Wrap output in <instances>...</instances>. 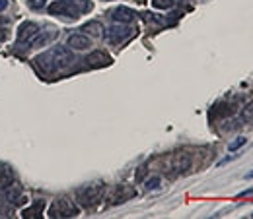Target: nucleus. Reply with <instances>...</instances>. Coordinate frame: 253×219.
I'll list each match as a JSON object with an SVG mask.
<instances>
[{
  "mask_svg": "<svg viewBox=\"0 0 253 219\" xmlns=\"http://www.w3.org/2000/svg\"><path fill=\"white\" fill-rule=\"evenodd\" d=\"M72 61H74V55L70 53V47H64V45H55L53 49H49L47 53H43L35 59L37 66L47 74L63 70L66 66H70Z\"/></svg>",
  "mask_w": 253,
  "mask_h": 219,
  "instance_id": "obj_1",
  "label": "nucleus"
},
{
  "mask_svg": "<svg viewBox=\"0 0 253 219\" xmlns=\"http://www.w3.org/2000/svg\"><path fill=\"white\" fill-rule=\"evenodd\" d=\"M103 196V185L94 183V185H86V187L76 190V200L84 206V208H92L95 202H99Z\"/></svg>",
  "mask_w": 253,
  "mask_h": 219,
  "instance_id": "obj_2",
  "label": "nucleus"
},
{
  "mask_svg": "<svg viewBox=\"0 0 253 219\" xmlns=\"http://www.w3.org/2000/svg\"><path fill=\"white\" fill-rule=\"evenodd\" d=\"M80 214V208L70 198H57L49 210V218H76Z\"/></svg>",
  "mask_w": 253,
  "mask_h": 219,
  "instance_id": "obj_3",
  "label": "nucleus"
},
{
  "mask_svg": "<svg viewBox=\"0 0 253 219\" xmlns=\"http://www.w3.org/2000/svg\"><path fill=\"white\" fill-rule=\"evenodd\" d=\"M0 202L6 204V206H8V204H12V206H22V204H26V194L22 192L20 185L14 181V183H10V185L0 188Z\"/></svg>",
  "mask_w": 253,
  "mask_h": 219,
  "instance_id": "obj_4",
  "label": "nucleus"
},
{
  "mask_svg": "<svg viewBox=\"0 0 253 219\" xmlns=\"http://www.w3.org/2000/svg\"><path fill=\"white\" fill-rule=\"evenodd\" d=\"M47 12L51 16H64V18H78L80 16V12L68 0H55L53 4L47 6Z\"/></svg>",
  "mask_w": 253,
  "mask_h": 219,
  "instance_id": "obj_5",
  "label": "nucleus"
},
{
  "mask_svg": "<svg viewBox=\"0 0 253 219\" xmlns=\"http://www.w3.org/2000/svg\"><path fill=\"white\" fill-rule=\"evenodd\" d=\"M66 45L72 49V51H86L92 47V39L86 35V33H72L68 39H66Z\"/></svg>",
  "mask_w": 253,
  "mask_h": 219,
  "instance_id": "obj_6",
  "label": "nucleus"
},
{
  "mask_svg": "<svg viewBox=\"0 0 253 219\" xmlns=\"http://www.w3.org/2000/svg\"><path fill=\"white\" fill-rule=\"evenodd\" d=\"M130 30L126 28V24H121V26H113V28H109L107 30V39L111 41V43H123L125 39H128L130 37Z\"/></svg>",
  "mask_w": 253,
  "mask_h": 219,
  "instance_id": "obj_7",
  "label": "nucleus"
},
{
  "mask_svg": "<svg viewBox=\"0 0 253 219\" xmlns=\"http://www.w3.org/2000/svg\"><path fill=\"white\" fill-rule=\"evenodd\" d=\"M39 31V26L35 24V22H24L20 28H18V41L22 43H30L33 37H35V33Z\"/></svg>",
  "mask_w": 253,
  "mask_h": 219,
  "instance_id": "obj_8",
  "label": "nucleus"
},
{
  "mask_svg": "<svg viewBox=\"0 0 253 219\" xmlns=\"http://www.w3.org/2000/svg\"><path fill=\"white\" fill-rule=\"evenodd\" d=\"M111 18H113L117 24H130V22L136 18V14H134V10H130V8H126V6H119V8L111 10Z\"/></svg>",
  "mask_w": 253,
  "mask_h": 219,
  "instance_id": "obj_9",
  "label": "nucleus"
},
{
  "mask_svg": "<svg viewBox=\"0 0 253 219\" xmlns=\"http://www.w3.org/2000/svg\"><path fill=\"white\" fill-rule=\"evenodd\" d=\"M55 35H57V31H43V30H39V31L35 33V37L28 43V47H45Z\"/></svg>",
  "mask_w": 253,
  "mask_h": 219,
  "instance_id": "obj_10",
  "label": "nucleus"
},
{
  "mask_svg": "<svg viewBox=\"0 0 253 219\" xmlns=\"http://www.w3.org/2000/svg\"><path fill=\"white\" fill-rule=\"evenodd\" d=\"M14 181H16V175H14L12 167L6 165V163H0V188L14 183Z\"/></svg>",
  "mask_w": 253,
  "mask_h": 219,
  "instance_id": "obj_11",
  "label": "nucleus"
},
{
  "mask_svg": "<svg viewBox=\"0 0 253 219\" xmlns=\"http://www.w3.org/2000/svg\"><path fill=\"white\" fill-rule=\"evenodd\" d=\"M86 61H88L90 66H107V64L111 63V57L105 55V53H101V51H95V53H92Z\"/></svg>",
  "mask_w": 253,
  "mask_h": 219,
  "instance_id": "obj_12",
  "label": "nucleus"
},
{
  "mask_svg": "<svg viewBox=\"0 0 253 219\" xmlns=\"http://www.w3.org/2000/svg\"><path fill=\"white\" fill-rule=\"evenodd\" d=\"M80 30H82V33H86V35H94V37H99V35L103 33V26H101L99 22H88V24H84Z\"/></svg>",
  "mask_w": 253,
  "mask_h": 219,
  "instance_id": "obj_13",
  "label": "nucleus"
},
{
  "mask_svg": "<svg viewBox=\"0 0 253 219\" xmlns=\"http://www.w3.org/2000/svg\"><path fill=\"white\" fill-rule=\"evenodd\" d=\"M43 208H45V202H35L30 210H24V214H22V218H41L43 216Z\"/></svg>",
  "mask_w": 253,
  "mask_h": 219,
  "instance_id": "obj_14",
  "label": "nucleus"
},
{
  "mask_svg": "<svg viewBox=\"0 0 253 219\" xmlns=\"http://www.w3.org/2000/svg\"><path fill=\"white\" fill-rule=\"evenodd\" d=\"M78 12H84V10H90L92 8V4H90V0H68Z\"/></svg>",
  "mask_w": 253,
  "mask_h": 219,
  "instance_id": "obj_15",
  "label": "nucleus"
},
{
  "mask_svg": "<svg viewBox=\"0 0 253 219\" xmlns=\"http://www.w3.org/2000/svg\"><path fill=\"white\" fill-rule=\"evenodd\" d=\"M171 4H173V0H152V6L158 10H168V8H171Z\"/></svg>",
  "mask_w": 253,
  "mask_h": 219,
  "instance_id": "obj_16",
  "label": "nucleus"
},
{
  "mask_svg": "<svg viewBox=\"0 0 253 219\" xmlns=\"http://www.w3.org/2000/svg\"><path fill=\"white\" fill-rule=\"evenodd\" d=\"M28 6L32 10H41V8L47 6V0H28Z\"/></svg>",
  "mask_w": 253,
  "mask_h": 219,
  "instance_id": "obj_17",
  "label": "nucleus"
},
{
  "mask_svg": "<svg viewBox=\"0 0 253 219\" xmlns=\"http://www.w3.org/2000/svg\"><path fill=\"white\" fill-rule=\"evenodd\" d=\"M144 187L148 188V190H152V188H158L160 187V177H152V179H148Z\"/></svg>",
  "mask_w": 253,
  "mask_h": 219,
  "instance_id": "obj_18",
  "label": "nucleus"
},
{
  "mask_svg": "<svg viewBox=\"0 0 253 219\" xmlns=\"http://www.w3.org/2000/svg\"><path fill=\"white\" fill-rule=\"evenodd\" d=\"M244 144H246V138H238L236 142H232V144H230V148H228V150H230V152H236V150H238V148H242Z\"/></svg>",
  "mask_w": 253,
  "mask_h": 219,
  "instance_id": "obj_19",
  "label": "nucleus"
},
{
  "mask_svg": "<svg viewBox=\"0 0 253 219\" xmlns=\"http://www.w3.org/2000/svg\"><path fill=\"white\" fill-rule=\"evenodd\" d=\"M0 218H12V210H10V208H2V206H0Z\"/></svg>",
  "mask_w": 253,
  "mask_h": 219,
  "instance_id": "obj_20",
  "label": "nucleus"
},
{
  "mask_svg": "<svg viewBox=\"0 0 253 219\" xmlns=\"http://www.w3.org/2000/svg\"><path fill=\"white\" fill-rule=\"evenodd\" d=\"M8 8V0H0V12Z\"/></svg>",
  "mask_w": 253,
  "mask_h": 219,
  "instance_id": "obj_21",
  "label": "nucleus"
}]
</instances>
